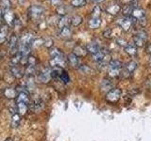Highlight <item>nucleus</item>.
I'll use <instances>...</instances> for the list:
<instances>
[{"label":"nucleus","mask_w":151,"mask_h":141,"mask_svg":"<svg viewBox=\"0 0 151 141\" xmlns=\"http://www.w3.org/2000/svg\"><path fill=\"white\" fill-rule=\"evenodd\" d=\"M123 69V64L120 60L117 59H112L110 61L108 66V73L109 76L111 78H116L118 77L122 73Z\"/></svg>","instance_id":"nucleus-1"},{"label":"nucleus","mask_w":151,"mask_h":141,"mask_svg":"<svg viewBox=\"0 0 151 141\" xmlns=\"http://www.w3.org/2000/svg\"><path fill=\"white\" fill-rule=\"evenodd\" d=\"M121 96H122L121 89L118 88H113L109 92H107L105 99H106V101L110 103H116L120 100Z\"/></svg>","instance_id":"nucleus-2"},{"label":"nucleus","mask_w":151,"mask_h":141,"mask_svg":"<svg viewBox=\"0 0 151 141\" xmlns=\"http://www.w3.org/2000/svg\"><path fill=\"white\" fill-rule=\"evenodd\" d=\"M147 41V35L145 31H139L133 38L134 44L137 47H144Z\"/></svg>","instance_id":"nucleus-3"},{"label":"nucleus","mask_w":151,"mask_h":141,"mask_svg":"<svg viewBox=\"0 0 151 141\" xmlns=\"http://www.w3.org/2000/svg\"><path fill=\"white\" fill-rule=\"evenodd\" d=\"M133 22H134V19L129 16V17H124V18L119 19L118 24H119L120 26L122 27V29L124 31H129L130 29Z\"/></svg>","instance_id":"nucleus-4"},{"label":"nucleus","mask_w":151,"mask_h":141,"mask_svg":"<svg viewBox=\"0 0 151 141\" xmlns=\"http://www.w3.org/2000/svg\"><path fill=\"white\" fill-rule=\"evenodd\" d=\"M44 12H45V9L42 6H40V5H34V6L29 8V15L33 19L40 18Z\"/></svg>","instance_id":"nucleus-5"},{"label":"nucleus","mask_w":151,"mask_h":141,"mask_svg":"<svg viewBox=\"0 0 151 141\" xmlns=\"http://www.w3.org/2000/svg\"><path fill=\"white\" fill-rule=\"evenodd\" d=\"M51 69L50 68H45L39 74V80L44 84L48 83L51 80Z\"/></svg>","instance_id":"nucleus-6"},{"label":"nucleus","mask_w":151,"mask_h":141,"mask_svg":"<svg viewBox=\"0 0 151 141\" xmlns=\"http://www.w3.org/2000/svg\"><path fill=\"white\" fill-rule=\"evenodd\" d=\"M136 69H137V63L134 60H130L129 62H127L126 64L123 73H124L125 76H130V75L134 73V70Z\"/></svg>","instance_id":"nucleus-7"},{"label":"nucleus","mask_w":151,"mask_h":141,"mask_svg":"<svg viewBox=\"0 0 151 141\" xmlns=\"http://www.w3.org/2000/svg\"><path fill=\"white\" fill-rule=\"evenodd\" d=\"M3 19L5 22L7 23V25L9 26H12L14 24V20H15V15L14 13L11 11V9H4L3 12Z\"/></svg>","instance_id":"nucleus-8"},{"label":"nucleus","mask_w":151,"mask_h":141,"mask_svg":"<svg viewBox=\"0 0 151 141\" xmlns=\"http://www.w3.org/2000/svg\"><path fill=\"white\" fill-rule=\"evenodd\" d=\"M18 39L15 35H12L9 39V50L11 52V54L14 55L18 52Z\"/></svg>","instance_id":"nucleus-9"},{"label":"nucleus","mask_w":151,"mask_h":141,"mask_svg":"<svg viewBox=\"0 0 151 141\" xmlns=\"http://www.w3.org/2000/svg\"><path fill=\"white\" fill-rule=\"evenodd\" d=\"M35 38H34V35L31 34V33H27L25 34L22 39L20 41V44L19 45H25V46H30L32 47V42L34 41Z\"/></svg>","instance_id":"nucleus-10"},{"label":"nucleus","mask_w":151,"mask_h":141,"mask_svg":"<svg viewBox=\"0 0 151 141\" xmlns=\"http://www.w3.org/2000/svg\"><path fill=\"white\" fill-rule=\"evenodd\" d=\"M50 65L52 67H59V68H63L66 65V60L64 56H59V58H54L50 59Z\"/></svg>","instance_id":"nucleus-11"},{"label":"nucleus","mask_w":151,"mask_h":141,"mask_svg":"<svg viewBox=\"0 0 151 141\" xmlns=\"http://www.w3.org/2000/svg\"><path fill=\"white\" fill-rule=\"evenodd\" d=\"M16 103H27V105H29L30 97H29L28 92L26 90H23V91L19 92L17 97H16Z\"/></svg>","instance_id":"nucleus-12"},{"label":"nucleus","mask_w":151,"mask_h":141,"mask_svg":"<svg viewBox=\"0 0 151 141\" xmlns=\"http://www.w3.org/2000/svg\"><path fill=\"white\" fill-rule=\"evenodd\" d=\"M28 107H29V105H27V103H16V110L20 116H25L27 114L28 111Z\"/></svg>","instance_id":"nucleus-13"},{"label":"nucleus","mask_w":151,"mask_h":141,"mask_svg":"<svg viewBox=\"0 0 151 141\" xmlns=\"http://www.w3.org/2000/svg\"><path fill=\"white\" fill-rule=\"evenodd\" d=\"M92 58H93V61H96V62H97V63L105 64L104 60H105V58H106V53H105V51L100 50L99 52H97L96 54L92 55Z\"/></svg>","instance_id":"nucleus-14"},{"label":"nucleus","mask_w":151,"mask_h":141,"mask_svg":"<svg viewBox=\"0 0 151 141\" xmlns=\"http://www.w3.org/2000/svg\"><path fill=\"white\" fill-rule=\"evenodd\" d=\"M86 50L88 53H90L91 55H94V54H96L97 52L100 51L101 48H100V46H99V44L96 43V42H90V43H88L86 46Z\"/></svg>","instance_id":"nucleus-15"},{"label":"nucleus","mask_w":151,"mask_h":141,"mask_svg":"<svg viewBox=\"0 0 151 141\" xmlns=\"http://www.w3.org/2000/svg\"><path fill=\"white\" fill-rule=\"evenodd\" d=\"M68 62L74 68H79V58L76 56L74 53H71L68 55Z\"/></svg>","instance_id":"nucleus-16"},{"label":"nucleus","mask_w":151,"mask_h":141,"mask_svg":"<svg viewBox=\"0 0 151 141\" xmlns=\"http://www.w3.org/2000/svg\"><path fill=\"white\" fill-rule=\"evenodd\" d=\"M106 11L109 14H111V15H116V14L119 13V11H121V7L119 4H111L109 5L107 7Z\"/></svg>","instance_id":"nucleus-17"},{"label":"nucleus","mask_w":151,"mask_h":141,"mask_svg":"<svg viewBox=\"0 0 151 141\" xmlns=\"http://www.w3.org/2000/svg\"><path fill=\"white\" fill-rule=\"evenodd\" d=\"M17 95H18L17 90L13 88H7L4 90V96L8 99H14L17 97Z\"/></svg>","instance_id":"nucleus-18"},{"label":"nucleus","mask_w":151,"mask_h":141,"mask_svg":"<svg viewBox=\"0 0 151 141\" xmlns=\"http://www.w3.org/2000/svg\"><path fill=\"white\" fill-rule=\"evenodd\" d=\"M131 15H132V17L135 18V19H139V20H142V19L145 18V12L144 9H139V8H135L133 9V11H132Z\"/></svg>","instance_id":"nucleus-19"},{"label":"nucleus","mask_w":151,"mask_h":141,"mask_svg":"<svg viewBox=\"0 0 151 141\" xmlns=\"http://www.w3.org/2000/svg\"><path fill=\"white\" fill-rule=\"evenodd\" d=\"M100 88H101V90L102 91H107L109 92L111 90L112 88V83L111 82V80H108V79H104L102 80V82H101V85H100Z\"/></svg>","instance_id":"nucleus-20"},{"label":"nucleus","mask_w":151,"mask_h":141,"mask_svg":"<svg viewBox=\"0 0 151 141\" xmlns=\"http://www.w3.org/2000/svg\"><path fill=\"white\" fill-rule=\"evenodd\" d=\"M8 39V26H2L0 27V44H3Z\"/></svg>","instance_id":"nucleus-21"},{"label":"nucleus","mask_w":151,"mask_h":141,"mask_svg":"<svg viewBox=\"0 0 151 141\" xmlns=\"http://www.w3.org/2000/svg\"><path fill=\"white\" fill-rule=\"evenodd\" d=\"M125 52L131 56H134L137 54V46L134 43H127L125 47Z\"/></svg>","instance_id":"nucleus-22"},{"label":"nucleus","mask_w":151,"mask_h":141,"mask_svg":"<svg viewBox=\"0 0 151 141\" xmlns=\"http://www.w3.org/2000/svg\"><path fill=\"white\" fill-rule=\"evenodd\" d=\"M71 24V19L67 16H61L60 18V20L58 22V26L60 28H63L66 26H69V25Z\"/></svg>","instance_id":"nucleus-23"},{"label":"nucleus","mask_w":151,"mask_h":141,"mask_svg":"<svg viewBox=\"0 0 151 141\" xmlns=\"http://www.w3.org/2000/svg\"><path fill=\"white\" fill-rule=\"evenodd\" d=\"M11 73L13 75L14 77H16V78H21L24 73L22 72V70L19 68V66L18 65H12V68H11Z\"/></svg>","instance_id":"nucleus-24"},{"label":"nucleus","mask_w":151,"mask_h":141,"mask_svg":"<svg viewBox=\"0 0 151 141\" xmlns=\"http://www.w3.org/2000/svg\"><path fill=\"white\" fill-rule=\"evenodd\" d=\"M73 53H74L76 56H78V58H79V56H86L88 52H87L86 48H84V47L80 46V45H77V46H76L75 48H74Z\"/></svg>","instance_id":"nucleus-25"},{"label":"nucleus","mask_w":151,"mask_h":141,"mask_svg":"<svg viewBox=\"0 0 151 141\" xmlns=\"http://www.w3.org/2000/svg\"><path fill=\"white\" fill-rule=\"evenodd\" d=\"M101 26V19L100 18H94L93 17L91 20L89 21V27L91 29H96Z\"/></svg>","instance_id":"nucleus-26"},{"label":"nucleus","mask_w":151,"mask_h":141,"mask_svg":"<svg viewBox=\"0 0 151 141\" xmlns=\"http://www.w3.org/2000/svg\"><path fill=\"white\" fill-rule=\"evenodd\" d=\"M60 36L63 38V39H70L71 36H72V30L70 29L69 26H66V27H63L60 29Z\"/></svg>","instance_id":"nucleus-27"},{"label":"nucleus","mask_w":151,"mask_h":141,"mask_svg":"<svg viewBox=\"0 0 151 141\" xmlns=\"http://www.w3.org/2000/svg\"><path fill=\"white\" fill-rule=\"evenodd\" d=\"M49 55L51 56V58H59V56H63V52H61L60 49L56 48V47H52V48L49 49Z\"/></svg>","instance_id":"nucleus-28"},{"label":"nucleus","mask_w":151,"mask_h":141,"mask_svg":"<svg viewBox=\"0 0 151 141\" xmlns=\"http://www.w3.org/2000/svg\"><path fill=\"white\" fill-rule=\"evenodd\" d=\"M22 58H23V56L22 55L19 53V52H17L16 54H14L13 56H12V65H19V64H21V61H22Z\"/></svg>","instance_id":"nucleus-29"},{"label":"nucleus","mask_w":151,"mask_h":141,"mask_svg":"<svg viewBox=\"0 0 151 141\" xmlns=\"http://www.w3.org/2000/svg\"><path fill=\"white\" fill-rule=\"evenodd\" d=\"M83 21V19L81 16H79V15H74L72 18H71V25L74 26H79L80 24L82 23Z\"/></svg>","instance_id":"nucleus-30"},{"label":"nucleus","mask_w":151,"mask_h":141,"mask_svg":"<svg viewBox=\"0 0 151 141\" xmlns=\"http://www.w3.org/2000/svg\"><path fill=\"white\" fill-rule=\"evenodd\" d=\"M57 13L60 16H66V14L68 13V8L61 4L60 6L57 7Z\"/></svg>","instance_id":"nucleus-31"},{"label":"nucleus","mask_w":151,"mask_h":141,"mask_svg":"<svg viewBox=\"0 0 151 141\" xmlns=\"http://www.w3.org/2000/svg\"><path fill=\"white\" fill-rule=\"evenodd\" d=\"M36 73V65H27L25 74L27 76H32Z\"/></svg>","instance_id":"nucleus-32"},{"label":"nucleus","mask_w":151,"mask_h":141,"mask_svg":"<svg viewBox=\"0 0 151 141\" xmlns=\"http://www.w3.org/2000/svg\"><path fill=\"white\" fill-rule=\"evenodd\" d=\"M135 8L132 7V5L129 4V5H127V6H125L124 8L122 9V11H123V14L126 16V17H129L130 14L132 13V11H133V9Z\"/></svg>","instance_id":"nucleus-33"},{"label":"nucleus","mask_w":151,"mask_h":141,"mask_svg":"<svg viewBox=\"0 0 151 141\" xmlns=\"http://www.w3.org/2000/svg\"><path fill=\"white\" fill-rule=\"evenodd\" d=\"M20 115L18 114V113L16 112V113H14V114L12 115V127H18V125H19V123H20V120H21V119H20Z\"/></svg>","instance_id":"nucleus-34"},{"label":"nucleus","mask_w":151,"mask_h":141,"mask_svg":"<svg viewBox=\"0 0 151 141\" xmlns=\"http://www.w3.org/2000/svg\"><path fill=\"white\" fill-rule=\"evenodd\" d=\"M86 4V0H72L71 1V5L75 8H80L85 6Z\"/></svg>","instance_id":"nucleus-35"},{"label":"nucleus","mask_w":151,"mask_h":141,"mask_svg":"<svg viewBox=\"0 0 151 141\" xmlns=\"http://www.w3.org/2000/svg\"><path fill=\"white\" fill-rule=\"evenodd\" d=\"M60 78L61 79V81H63V83H65V84H67V83H69V82H70L69 74H68L67 73H66L65 70H63V73H61Z\"/></svg>","instance_id":"nucleus-36"},{"label":"nucleus","mask_w":151,"mask_h":141,"mask_svg":"<svg viewBox=\"0 0 151 141\" xmlns=\"http://www.w3.org/2000/svg\"><path fill=\"white\" fill-rule=\"evenodd\" d=\"M1 5L4 9H11L12 2L11 0H1Z\"/></svg>","instance_id":"nucleus-37"},{"label":"nucleus","mask_w":151,"mask_h":141,"mask_svg":"<svg viewBox=\"0 0 151 141\" xmlns=\"http://www.w3.org/2000/svg\"><path fill=\"white\" fill-rule=\"evenodd\" d=\"M92 15L94 18H99V15H100V8L99 7H94V9H93V12H92Z\"/></svg>","instance_id":"nucleus-38"},{"label":"nucleus","mask_w":151,"mask_h":141,"mask_svg":"<svg viewBox=\"0 0 151 141\" xmlns=\"http://www.w3.org/2000/svg\"><path fill=\"white\" fill-rule=\"evenodd\" d=\"M103 36L105 37V38H107V39H111L112 36H113V32H112V30L111 29V28H109V29L105 30Z\"/></svg>","instance_id":"nucleus-39"},{"label":"nucleus","mask_w":151,"mask_h":141,"mask_svg":"<svg viewBox=\"0 0 151 141\" xmlns=\"http://www.w3.org/2000/svg\"><path fill=\"white\" fill-rule=\"evenodd\" d=\"M44 40H39V39H35L34 41L32 42V47H38V46H41L44 44Z\"/></svg>","instance_id":"nucleus-40"},{"label":"nucleus","mask_w":151,"mask_h":141,"mask_svg":"<svg viewBox=\"0 0 151 141\" xmlns=\"http://www.w3.org/2000/svg\"><path fill=\"white\" fill-rule=\"evenodd\" d=\"M79 70H81V72L83 73H88L90 70H91V69H90L87 65H82V66H79Z\"/></svg>","instance_id":"nucleus-41"},{"label":"nucleus","mask_w":151,"mask_h":141,"mask_svg":"<svg viewBox=\"0 0 151 141\" xmlns=\"http://www.w3.org/2000/svg\"><path fill=\"white\" fill-rule=\"evenodd\" d=\"M50 3L51 5H53V6L59 7L63 4V0H50Z\"/></svg>","instance_id":"nucleus-42"},{"label":"nucleus","mask_w":151,"mask_h":141,"mask_svg":"<svg viewBox=\"0 0 151 141\" xmlns=\"http://www.w3.org/2000/svg\"><path fill=\"white\" fill-rule=\"evenodd\" d=\"M117 44H119V45H121L123 47H126L127 45V41L123 40V39H118L117 40Z\"/></svg>","instance_id":"nucleus-43"},{"label":"nucleus","mask_w":151,"mask_h":141,"mask_svg":"<svg viewBox=\"0 0 151 141\" xmlns=\"http://www.w3.org/2000/svg\"><path fill=\"white\" fill-rule=\"evenodd\" d=\"M145 51H146V53H147L148 55L151 56V43H148L147 45H146V47H145Z\"/></svg>","instance_id":"nucleus-44"},{"label":"nucleus","mask_w":151,"mask_h":141,"mask_svg":"<svg viewBox=\"0 0 151 141\" xmlns=\"http://www.w3.org/2000/svg\"><path fill=\"white\" fill-rule=\"evenodd\" d=\"M2 18H3V11H2V9L0 8V21H1Z\"/></svg>","instance_id":"nucleus-45"},{"label":"nucleus","mask_w":151,"mask_h":141,"mask_svg":"<svg viewBox=\"0 0 151 141\" xmlns=\"http://www.w3.org/2000/svg\"><path fill=\"white\" fill-rule=\"evenodd\" d=\"M123 2H125V3H131V2H133V0H123Z\"/></svg>","instance_id":"nucleus-46"},{"label":"nucleus","mask_w":151,"mask_h":141,"mask_svg":"<svg viewBox=\"0 0 151 141\" xmlns=\"http://www.w3.org/2000/svg\"><path fill=\"white\" fill-rule=\"evenodd\" d=\"M93 1L94 3H101V2L104 1V0H93Z\"/></svg>","instance_id":"nucleus-47"},{"label":"nucleus","mask_w":151,"mask_h":141,"mask_svg":"<svg viewBox=\"0 0 151 141\" xmlns=\"http://www.w3.org/2000/svg\"><path fill=\"white\" fill-rule=\"evenodd\" d=\"M5 141H12V138H7Z\"/></svg>","instance_id":"nucleus-48"},{"label":"nucleus","mask_w":151,"mask_h":141,"mask_svg":"<svg viewBox=\"0 0 151 141\" xmlns=\"http://www.w3.org/2000/svg\"><path fill=\"white\" fill-rule=\"evenodd\" d=\"M149 64H150V66H151V60H150V62H149Z\"/></svg>","instance_id":"nucleus-49"}]
</instances>
